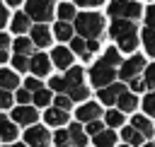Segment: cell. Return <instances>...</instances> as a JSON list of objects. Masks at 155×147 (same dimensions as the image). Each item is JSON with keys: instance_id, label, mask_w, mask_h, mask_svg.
Masks as SVG:
<instances>
[{"instance_id": "obj_1", "label": "cell", "mask_w": 155, "mask_h": 147, "mask_svg": "<svg viewBox=\"0 0 155 147\" xmlns=\"http://www.w3.org/2000/svg\"><path fill=\"white\" fill-rule=\"evenodd\" d=\"M136 24L131 19H114L111 27H109V34L111 39L119 43L121 51H136V43H138V34H136Z\"/></svg>"}, {"instance_id": "obj_2", "label": "cell", "mask_w": 155, "mask_h": 147, "mask_svg": "<svg viewBox=\"0 0 155 147\" xmlns=\"http://www.w3.org/2000/svg\"><path fill=\"white\" fill-rule=\"evenodd\" d=\"M102 29H104V19L97 12H80L75 17V31L80 36H85L87 41L90 39H99Z\"/></svg>"}, {"instance_id": "obj_3", "label": "cell", "mask_w": 155, "mask_h": 147, "mask_svg": "<svg viewBox=\"0 0 155 147\" xmlns=\"http://www.w3.org/2000/svg\"><path fill=\"white\" fill-rule=\"evenodd\" d=\"M114 77H116V67L109 65L104 58L97 60V63L92 65V70H90V80H92V84H94L97 89H104V87L114 84Z\"/></svg>"}, {"instance_id": "obj_4", "label": "cell", "mask_w": 155, "mask_h": 147, "mask_svg": "<svg viewBox=\"0 0 155 147\" xmlns=\"http://www.w3.org/2000/svg\"><path fill=\"white\" fill-rule=\"evenodd\" d=\"M140 12L143 10L136 0H111L109 2V17L111 19H138Z\"/></svg>"}, {"instance_id": "obj_5", "label": "cell", "mask_w": 155, "mask_h": 147, "mask_svg": "<svg viewBox=\"0 0 155 147\" xmlns=\"http://www.w3.org/2000/svg\"><path fill=\"white\" fill-rule=\"evenodd\" d=\"M24 12L29 14V19H34L36 24H44V22H48L51 17H53V2L51 0H29L27 5H24Z\"/></svg>"}, {"instance_id": "obj_6", "label": "cell", "mask_w": 155, "mask_h": 147, "mask_svg": "<svg viewBox=\"0 0 155 147\" xmlns=\"http://www.w3.org/2000/svg\"><path fill=\"white\" fill-rule=\"evenodd\" d=\"M143 70H145V58H143V55H131L128 60L121 63V67H119V77L126 80V82H131V80L140 77Z\"/></svg>"}, {"instance_id": "obj_7", "label": "cell", "mask_w": 155, "mask_h": 147, "mask_svg": "<svg viewBox=\"0 0 155 147\" xmlns=\"http://www.w3.org/2000/svg\"><path fill=\"white\" fill-rule=\"evenodd\" d=\"M51 133L44 125H31L24 133V145L27 147H51Z\"/></svg>"}, {"instance_id": "obj_8", "label": "cell", "mask_w": 155, "mask_h": 147, "mask_svg": "<svg viewBox=\"0 0 155 147\" xmlns=\"http://www.w3.org/2000/svg\"><path fill=\"white\" fill-rule=\"evenodd\" d=\"M36 118H39V111L34 108V106H17L15 111H12V120L17 123V125H34L36 123Z\"/></svg>"}, {"instance_id": "obj_9", "label": "cell", "mask_w": 155, "mask_h": 147, "mask_svg": "<svg viewBox=\"0 0 155 147\" xmlns=\"http://www.w3.org/2000/svg\"><path fill=\"white\" fill-rule=\"evenodd\" d=\"M126 92H128V89H126L124 84H109V87H104V89H97L99 101H102V104H107V106L116 104V101H119V96H121V94H126Z\"/></svg>"}, {"instance_id": "obj_10", "label": "cell", "mask_w": 155, "mask_h": 147, "mask_svg": "<svg viewBox=\"0 0 155 147\" xmlns=\"http://www.w3.org/2000/svg\"><path fill=\"white\" fill-rule=\"evenodd\" d=\"M99 116H102V108H99V104H94V101H85L80 108H78V120L80 123H92V120H99Z\"/></svg>"}, {"instance_id": "obj_11", "label": "cell", "mask_w": 155, "mask_h": 147, "mask_svg": "<svg viewBox=\"0 0 155 147\" xmlns=\"http://www.w3.org/2000/svg\"><path fill=\"white\" fill-rule=\"evenodd\" d=\"M51 60H53V65H56V67H61V70H70V67H73V51H68V48L58 46V48H53Z\"/></svg>"}, {"instance_id": "obj_12", "label": "cell", "mask_w": 155, "mask_h": 147, "mask_svg": "<svg viewBox=\"0 0 155 147\" xmlns=\"http://www.w3.org/2000/svg\"><path fill=\"white\" fill-rule=\"evenodd\" d=\"M29 70H31L36 77L48 75V70H51V60H48V55H44V53H34V55H31V63H29Z\"/></svg>"}, {"instance_id": "obj_13", "label": "cell", "mask_w": 155, "mask_h": 147, "mask_svg": "<svg viewBox=\"0 0 155 147\" xmlns=\"http://www.w3.org/2000/svg\"><path fill=\"white\" fill-rule=\"evenodd\" d=\"M68 111H61V108H46V113H44V120H46V125H51V128H63L65 123H68Z\"/></svg>"}, {"instance_id": "obj_14", "label": "cell", "mask_w": 155, "mask_h": 147, "mask_svg": "<svg viewBox=\"0 0 155 147\" xmlns=\"http://www.w3.org/2000/svg\"><path fill=\"white\" fill-rule=\"evenodd\" d=\"M0 140H5L7 145L17 140V123L10 120L5 113H0Z\"/></svg>"}, {"instance_id": "obj_15", "label": "cell", "mask_w": 155, "mask_h": 147, "mask_svg": "<svg viewBox=\"0 0 155 147\" xmlns=\"http://www.w3.org/2000/svg\"><path fill=\"white\" fill-rule=\"evenodd\" d=\"M31 41H34V46H39V48H46L48 43H51V31H48V27L46 24H36V27H31Z\"/></svg>"}, {"instance_id": "obj_16", "label": "cell", "mask_w": 155, "mask_h": 147, "mask_svg": "<svg viewBox=\"0 0 155 147\" xmlns=\"http://www.w3.org/2000/svg\"><path fill=\"white\" fill-rule=\"evenodd\" d=\"M119 135H121L124 145H131V147H143V140H145V137H143V135H140L133 125H124Z\"/></svg>"}, {"instance_id": "obj_17", "label": "cell", "mask_w": 155, "mask_h": 147, "mask_svg": "<svg viewBox=\"0 0 155 147\" xmlns=\"http://www.w3.org/2000/svg\"><path fill=\"white\" fill-rule=\"evenodd\" d=\"M68 130H70L73 147H87V133H85V128L80 125V120H78V123H70Z\"/></svg>"}, {"instance_id": "obj_18", "label": "cell", "mask_w": 155, "mask_h": 147, "mask_svg": "<svg viewBox=\"0 0 155 147\" xmlns=\"http://www.w3.org/2000/svg\"><path fill=\"white\" fill-rule=\"evenodd\" d=\"M131 125H133V128H136V130H138L143 137H150V135H153V130H155V125H153V123H150L145 116H140V113H136V116H133Z\"/></svg>"}, {"instance_id": "obj_19", "label": "cell", "mask_w": 155, "mask_h": 147, "mask_svg": "<svg viewBox=\"0 0 155 147\" xmlns=\"http://www.w3.org/2000/svg\"><path fill=\"white\" fill-rule=\"evenodd\" d=\"M116 106H119V111H121V113H131V111H136L138 99H136V94H133V92H126V94H121V96H119Z\"/></svg>"}, {"instance_id": "obj_20", "label": "cell", "mask_w": 155, "mask_h": 147, "mask_svg": "<svg viewBox=\"0 0 155 147\" xmlns=\"http://www.w3.org/2000/svg\"><path fill=\"white\" fill-rule=\"evenodd\" d=\"M92 140H94V147H116V133L111 128H107L104 133L94 135Z\"/></svg>"}, {"instance_id": "obj_21", "label": "cell", "mask_w": 155, "mask_h": 147, "mask_svg": "<svg viewBox=\"0 0 155 147\" xmlns=\"http://www.w3.org/2000/svg\"><path fill=\"white\" fill-rule=\"evenodd\" d=\"M12 31H15V34L31 31V27H29V14H27V12H17V14H15V19H12Z\"/></svg>"}, {"instance_id": "obj_22", "label": "cell", "mask_w": 155, "mask_h": 147, "mask_svg": "<svg viewBox=\"0 0 155 147\" xmlns=\"http://www.w3.org/2000/svg\"><path fill=\"white\" fill-rule=\"evenodd\" d=\"M17 84H19V77H17L12 70H5V67H0V87L10 92V89H15Z\"/></svg>"}, {"instance_id": "obj_23", "label": "cell", "mask_w": 155, "mask_h": 147, "mask_svg": "<svg viewBox=\"0 0 155 147\" xmlns=\"http://www.w3.org/2000/svg\"><path fill=\"white\" fill-rule=\"evenodd\" d=\"M53 34L58 36V41H73V27L68 22H58L56 29H53Z\"/></svg>"}, {"instance_id": "obj_24", "label": "cell", "mask_w": 155, "mask_h": 147, "mask_svg": "<svg viewBox=\"0 0 155 147\" xmlns=\"http://www.w3.org/2000/svg\"><path fill=\"white\" fill-rule=\"evenodd\" d=\"M12 46H15V51H17L19 55H29L31 48H34V41H31V39H24V36H17Z\"/></svg>"}, {"instance_id": "obj_25", "label": "cell", "mask_w": 155, "mask_h": 147, "mask_svg": "<svg viewBox=\"0 0 155 147\" xmlns=\"http://www.w3.org/2000/svg\"><path fill=\"white\" fill-rule=\"evenodd\" d=\"M73 101H85L87 96H90V89L85 87V84H78V87H68V92H65Z\"/></svg>"}, {"instance_id": "obj_26", "label": "cell", "mask_w": 155, "mask_h": 147, "mask_svg": "<svg viewBox=\"0 0 155 147\" xmlns=\"http://www.w3.org/2000/svg\"><path fill=\"white\" fill-rule=\"evenodd\" d=\"M104 123H107L111 130H114V128H124V113H121V111H107Z\"/></svg>"}, {"instance_id": "obj_27", "label": "cell", "mask_w": 155, "mask_h": 147, "mask_svg": "<svg viewBox=\"0 0 155 147\" xmlns=\"http://www.w3.org/2000/svg\"><path fill=\"white\" fill-rule=\"evenodd\" d=\"M143 46H145L148 55H155V29H150V27L143 29Z\"/></svg>"}, {"instance_id": "obj_28", "label": "cell", "mask_w": 155, "mask_h": 147, "mask_svg": "<svg viewBox=\"0 0 155 147\" xmlns=\"http://www.w3.org/2000/svg\"><path fill=\"white\" fill-rule=\"evenodd\" d=\"M65 80H68V87H78V84H82V80H85L82 67H70L68 75H65Z\"/></svg>"}, {"instance_id": "obj_29", "label": "cell", "mask_w": 155, "mask_h": 147, "mask_svg": "<svg viewBox=\"0 0 155 147\" xmlns=\"http://www.w3.org/2000/svg\"><path fill=\"white\" fill-rule=\"evenodd\" d=\"M53 145H56V147H70V145H73V140H70V130H68V128H65V130L58 128V133L53 135Z\"/></svg>"}, {"instance_id": "obj_30", "label": "cell", "mask_w": 155, "mask_h": 147, "mask_svg": "<svg viewBox=\"0 0 155 147\" xmlns=\"http://www.w3.org/2000/svg\"><path fill=\"white\" fill-rule=\"evenodd\" d=\"M78 14H75V7L73 5H68V2H63V5H58V19L61 22H70V19H75Z\"/></svg>"}, {"instance_id": "obj_31", "label": "cell", "mask_w": 155, "mask_h": 147, "mask_svg": "<svg viewBox=\"0 0 155 147\" xmlns=\"http://www.w3.org/2000/svg\"><path fill=\"white\" fill-rule=\"evenodd\" d=\"M70 51H75V53H80L85 60H90V53H87V43H85L80 36H73V41H70Z\"/></svg>"}, {"instance_id": "obj_32", "label": "cell", "mask_w": 155, "mask_h": 147, "mask_svg": "<svg viewBox=\"0 0 155 147\" xmlns=\"http://www.w3.org/2000/svg\"><path fill=\"white\" fill-rule=\"evenodd\" d=\"M48 89H53V92H58V94H65V92H68V80H65V77H51Z\"/></svg>"}, {"instance_id": "obj_33", "label": "cell", "mask_w": 155, "mask_h": 147, "mask_svg": "<svg viewBox=\"0 0 155 147\" xmlns=\"http://www.w3.org/2000/svg\"><path fill=\"white\" fill-rule=\"evenodd\" d=\"M51 101H53L51 89H39V92L34 94V104H36V106H48Z\"/></svg>"}, {"instance_id": "obj_34", "label": "cell", "mask_w": 155, "mask_h": 147, "mask_svg": "<svg viewBox=\"0 0 155 147\" xmlns=\"http://www.w3.org/2000/svg\"><path fill=\"white\" fill-rule=\"evenodd\" d=\"M29 63H31L29 55H19V53H15V58H12V65H15V70H19V72L29 70Z\"/></svg>"}, {"instance_id": "obj_35", "label": "cell", "mask_w": 155, "mask_h": 147, "mask_svg": "<svg viewBox=\"0 0 155 147\" xmlns=\"http://www.w3.org/2000/svg\"><path fill=\"white\" fill-rule=\"evenodd\" d=\"M53 106H56V108H61V111H70V106H73V99H70L68 94H58V96L53 99Z\"/></svg>"}, {"instance_id": "obj_36", "label": "cell", "mask_w": 155, "mask_h": 147, "mask_svg": "<svg viewBox=\"0 0 155 147\" xmlns=\"http://www.w3.org/2000/svg\"><path fill=\"white\" fill-rule=\"evenodd\" d=\"M104 60H107L109 65H114V67H116V65L121 67V55H119V51H116V48H107V53H104Z\"/></svg>"}, {"instance_id": "obj_37", "label": "cell", "mask_w": 155, "mask_h": 147, "mask_svg": "<svg viewBox=\"0 0 155 147\" xmlns=\"http://www.w3.org/2000/svg\"><path fill=\"white\" fill-rule=\"evenodd\" d=\"M143 111H145L148 116H155V92L145 94V99H143Z\"/></svg>"}, {"instance_id": "obj_38", "label": "cell", "mask_w": 155, "mask_h": 147, "mask_svg": "<svg viewBox=\"0 0 155 147\" xmlns=\"http://www.w3.org/2000/svg\"><path fill=\"white\" fill-rule=\"evenodd\" d=\"M104 130H107V128H104V123H102V120H92V123H87V125H85V133H90L92 137H94V135H99V133H104Z\"/></svg>"}, {"instance_id": "obj_39", "label": "cell", "mask_w": 155, "mask_h": 147, "mask_svg": "<svg viewBox=\"0 0 155 147\" xmlns=\"http://www.w3.org/2000/svg\"><path fill=\"white\" fill-rule=\"evenodd\" d=\"M17 101H19V106H29V101H34V94L29 89H19L17 92Z\"/></svg>"}, {"instance_id": "obj_40", "label": "cell", "mask_w": 155, "mask_h": 147, "mask_svg": "<svg viewBox=\"0 0 155 147\" xmlns=\"http://www.w3.org/2000/svg\"><path fill=\"white\" fill-rule=\"evenodd\" d=\"M10 106H12V94L0 87V111H5V108H10Z\"/></svg>"}, {"instance_id": "obj_41", "label": "cell", "mask_w": 155, "mask_h": 147, "mask_svg": "<svg viewBox=\"0 0 155 147\" xmlns=\"http://www.w3.org/2000/svg\"><path fill=\"white\" fill-rule=\"evenodd\" d=\"M24 89H29L31 94H36V92L44 89V87H41V80H39V77H29V80L24 82Z\"/></svg>"}, {"instance_id": "obj_42", "label": "cell", "mask_w": 155, "mask_h": 147, "mask_svg": "<svg viewBox=\"0 0 155 147\" xmlns=\"http://www.w3.org/2000/svg\"><path fill=\"white\" fill-rule=\"evenodd\" d=\"M145 84H148V89L155 92V65H148L145 67Z\"/></svg>"}, {"instance_id": "obj_43", "label": "cell", "mask_w": 155, "mask_h": 147, "mask_svg": "<svg viewBox=\"0 0 155 147\" xmlns=\"http://www.w3.org/2000/svg\"><path fill=\"white\" fill-rule=\"evenodd\" d=\"M145 24H148L150 29H155V5H150V7L145 10Z\"/></svg>"}, {"instance_id": "obj_44", "label": "cell", "mask_w": 155, "mask_h": 147, "mask_svg": "<svg viewBox=\"0 0 155 147\" xmlns=\"http://www.w3.org/2000/svg\"><path fill=\"white\" fill-rule=\"evenodd\" d=\"M148 84H145V80H140V77H136V80H131V89L133 92H143Z\"/></svg>"}, {"instance_id": "obj_45", "label": "cell", "mask_w": 155, "mask_h": 147, "mask_svg": "<svg viewBox=\"0 0 155 147\" xmlns=\"http://www.w3.org/2000/svg\"><path fill=\"white\" fill-rule=\"evenodd\" d=\"M97 48H99V39H90V41H87V53L92 55Z\"/></svg>"}, {"instance_id": "obj_46", "label": "cell", "mask_w": 155, "mask_h": 147, "mask_svg": "<svg viewBox=\"0 0 155 147\" xmlns=\"http://www.w3.org/2000/svg\"><path fill=\"white\" fill-rule=\"evenodd\" d=\"M7 46H10V36L0 31V51H7Z\"/></svg>"}, {"instance_id": "obj_47", "label": "cell", "mask_w": 155, "mask_h": 147, "mask_svg": "<svg viewBox=\"0 0 155 147\" xmlns=\"http://www.w3.org/2000/svg\"><path fill=\"white\" fill-rule=\"evenodd\" d=\"M7 24V10H5V5L0 2V29Z\"/></svg>"}, {"instance_id": "obj_48", "label": "cell", "mask_w": 155, "mask_h": 147, "mask_svg": "<svg viewBox=\"0 0 155 147\" xmlns=\"http://www.w3.org/2000/svg\"><path fill=\"white\" fill-rule=\"evenodd\" d=\"M78 5H82V7H92V5H99V2H104V0H75Z\"/></svg>"}, {"instance_id": "obj_49", "label": "cell", "mask_w": 155, "mask_h": 147, "mask_svg": "<svg viewBox=\"0 0 155 147\" xmlns=\"http://www.w3.org/2000/svg\"><path fill=\"white\" fill-rule=\"evenodd\" d=\"M7 58H10V55H7V51H0V65H2V63H7Z\"/></svg>"}, {"instance_id": "obj_50", "label": "cell", "mask_w": 155, "mask_h": 147, "mask_svg": "<svg viewBox=\"0 0 155 147\" xmlns=\"http://www.w3.org/2000/svg\"><path fill=\"white\" fill-rule=\"evenodd\" d=\"M2 147H27L24 142H10V145H2Z\"/></svg>"}, {"instance_id": "obj_51", "label": "cell", "mask_w": 155, "mask_h": 147, "mask_svg": "<svg viewBox=\"0 0 155 147\" xmlns=\"http://www.w3.org/2000/svg\"><path fill=\"white\" fill-rule=\"evenodd\" d=\"M7 2H10V5H19L22 0H7Z\"/></svg>"}, {"instance_id": "obj_52", "label": "cell", "mask_w": 155, "mask_h": 147, "mask_svg": "<svg viewBox=\"0 0 155 147\" xmlns=\"http://www.w3.org/2000/svg\"><path fill=\"white\" fill-rule=\"evenodd\" d=\"M143 147H155V142H148V145H143Z\"/></svg>"}, {"instance_id": "obj_53", "label": "cell", "mask_w": 155, "mask_h": 147, "mask_svg": "<svg viewBox=\"0 0 155 147\" xmlns=\"http://www.w3.org/2000/svg\"><path fill=\"white\" fill-rule=\"evenodd\" d=\"M121 147H131V145H121Z\"/></svg>"}]
</instances>
